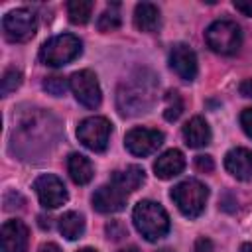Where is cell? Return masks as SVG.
Instances as JSON below:
<instances>
[{
	"mask_svg": "<svg viewBox=\"0 0 252 252\" xmlns=\"http://www.w3.org/2000/svg\"><path fill=\"white\" fill-rule=\"evenodd\" d=\"M156 77H144V71L124 81L116 94V104L120 114L124 116H136L140 112H148V108L154 104V93H156Z\"/></svg>",
	"mask_w": 252,
	"mask_h": 252,
	"instance_id": "cell-1",
	"label": "cell"
},
{
	"mask_svg": "<svg viewBox=\"0 0 252 252\" xmlns=\"http://www.w3.org/2000/svg\"><path fill=\"white\" fill-rule=\"evenodd\" d=\"M132 220L136 230L150 242H156L169 232V215L159 203L152 199H142L136 203Z\"/></svg>",
	"mask_w": 252,
	"mask_h": 252,
	"instance_id": "cell-2",
	"label": "cell"
},
{
	"mask_svg": "<svg viewBox=\"0 0 252 252\" xmlns=\"http://www.w3.org/2000/svg\"><path fill=\"white\" fill-rule=\"evenodd\" d=\"M81 39L73 33L53 35L39 47V61L47 67H63L81 55Z\"/></svg>",
	"mask_w": 252,
	"mask_h": 252,
	"instance_id": "cell-3",
	"label": "cell"
},
{
	"mask_svg": "<svg viewBox=\"0 0 252 252\" xmlns=\"http://www.w3.org/2000/svg\"><path fill=\"white\" fill-rule=\"evenodd\" d=\"M169 197L177 205L181 215H185L187 219H197L205 211L209 199V187L197 179H185L171 189Z\"/></svg>",
	"mask_w": 252,
	"mask_h": 252,
	"instance_id": "cell-4",
	"label": "cell"
},
{
	"mask_svg": "<svg viewBox=\"0 0 252 252\" xmlns=\"http://www.w3.org/2000/svg\"><path fill=\"white\" fill-rule=\"evenodd\" d=\"M205 41L219 55H234L242 45V32L232 20H217L207 28Z\"/></svg>",
	"mask_w": 252,
	"mask_h": 252,
	"instance_id": "cell-5",
	"label": "cell"
},
{
	"mask_svg": "<svg viewBox=\"0 0 252 252\" xmlns=\"http://www.w3.org/2000/svg\"><path fill=\"white\" fill-rule=\"evenodd\" d=\"M110 134H112V124L104 116H89V118L81 120L79 126H77L79 142L85 148H89L91 152H96V154L106 150Z\"/></svg>",
	"mask_w": 252,
	"mask_h": 252,
	"instance_id": "cell-6",
	"label": "cell"
},
{
	"mask_svg": "<svg viewBox=\"0 0 252 252\" xmlns=\"http://www.w3.org/2000/svg\"><path fill=\"white\" fill-rule=\"evenodd\" d=\"M2 30H4V35L6 39L10 41H16V43H22V41H28L35 35V30H37V18L32 10L28 8H16V10H10L4 18H2Z\"/></svg>",
	"mask_w": 252,
	"mask_h": 252,
	"instance_id": "cell-7",
	"label": "cell"
},
{
	"mask_svg": "<svg viewBox=\"0 0 252 252\" xmlns=\"http://www.w3.org/2000/svg\"><path fill=\"white\" fill-rule=\"evenodd\" d=\"M69 89L73 91L75 98L85 106V108H96L102 100V91L98 85V79L93 71L83 69L75 71L69 77Z\"/></svg>",
	"mask_w": 252,
	"mask_h": 252,
	"instance_id": "cell-8",
	"label": "cell"
},
{
	"mask_svg": "<svg viewBox=\"0 0 252 252\" xmlns=\"http://www.w3.org/2000/svg\"><path fill=\"white\" fill-rule=\"evenodd\" d=\"M161 144H163V134L159 130H154V128H142V126H138V128L128 130L126 136H124L126 150L132 156H138V158H144V156L154 154Z\"/></svg>",
	"mask_w": 252,
	"mask_h": 252,
	"instance_id": "cell-9",
	"label": "cell"
},
{
	"mask_svg": "<svg viewBox=\"0 0 252 252\" xmlns=\"http://www.w3.org/2000/svg\"><path fill=\"white\" fill-rule=\"evenodd\" d=\"M35 195L45 209H57L67 201V189L57 175L43 173L33 181Z\"/></svg>",
	"mask_w": 252,
	"mask_h": 252,
	"instance_id": "cell-10",
	"label": "cell"
},
{
	"mask_svg": "<svg viewBox=\"0 0 252 252\" xmlns=\"http://www.w3.org/2000/svg\"><path fill=\"white\" fill-rule=\"evenodd\" d=\"M169 67L175 71V75L183 81H195L197 77V55L187 43H177L171 47L169 53Z\"/></svg>",
	"mask_w": 252,
	"mask_h": 252,
	"instance_id": "cell-11",
	"label": "cell"
},
{
	"mask_svg": "<svg viewBox=\"0 0 252 252\" xmlns=\"http://www.w3.org/2000/svg\"><path fill=\"white\" fill-rule=\"evenodd\" d=\"M0 240H2V252H28L30 230L22 220L12 219L2 224Z\"/></svg>",
	"mask_w": 252,
	"mask_h": 252,
	"instance_id": "cell-12",
	"label": "cell"
},
{
	"mask_svg": "<svg viewBox=\"0 0 252 252\" xmlns=\"http://www.w3.org/2000/svg\"><path fill=\"white\" fill-rule=\"evenodd\" d=\"M126 197H128V193H124L122 189H118L112 183L100 185L93 195V207L102 215L120 213L126 207Z\"/></svg>",
	"mask_w": 252,
	"mask_h": 252,
	"instance_id": "cell-13",
	"label": "cell"
},
{
	"mask_svg": "<svg viewBox=\"0 0 252 252\" xmlns=\"http://www.w3.org/2000/svg\"><path fill=\"white\" fill-rule=\"evenodd\" d=\"M224 167L232 177L240 181H250L252 179V150L232 148L224 156Z\"/></svg>",
	"mask_w": 252,
	"mask_h": 252,
	"instance_id": "cell-14",
	"label": "cell"
},
{
	"mask_svg": "<svg viewBox=\"0 0 252 252\" xmlns=\"http://www.w3.org/2000/svg\"><path fill=\"white\" fill-rule=\"evenodd\" d=\"M183 169H185V156L175 148L163 152L154 161V173L159 179H171V177L179 175Z\"/></svg>",
	"mask_w": 252,
	"mask_h": 252,
	"instance_id": "cell-15",
	"label": "cell"
},
{
	"mask_svg": "<svg viewBox=\"0 0 252 252\" xmlns=\"http://www.w3.org/2000/svg\"><path fill=\"white\" fill-rule=\"evenodd\" d=\"M183 140L189 148H205L211 144V128L205 118L193 116L185 126H183Z\"/></svg>",
	"mask_w": 252,
	"mask_h": 252,
	"instance_id": "cell-16",
	"label": "cell"
},
{
	"mask_svg": "<svg viewBox=\"0 0 252 252\" xmlns=\"http://www.w3.org/2000/svg\"><path fill=\"white\" fill-rule=\"evenodd\" d=\"M161 24V16H159V8L152 2H140L134 8V26L140 32L152 33L159 28Z\"/></svg>",
	"mask_w": 252,
	"mask_h": 252,
	"instance_id": "cell-17",
	"label": "cell"
},
{
	"mask_svg": "<svg viewBox=\"0 0 252 252\" xmlns=\"http://www.w3.org/2000/svg\"><path fill=\"white\" fill-rule=\"evenodd\" d=\"M144 181H146V171L140 165H128L126 169L114 171L110 177V183L116 185L118 189H122L124 193H132V191L140 189Z\"/></svg>",
	"mask_w": 252,
	"mask_h": 252,
	"instance_id": "cell-18",
	"label": "cell"
},
{
	"mask_svg": "<svg viewBox=\"0 0 252 252\" xmlns=\"http://www.w3.org/2000/svg\"><path fill=\"white\" fill-rule=\"evenodd\" d=\"M67 171H69V177L73 179V183H77V185H87L94 175L91 159L85 158L83 154H71L67 158Z\"/></svg>",
	"mask_w": 252,
	"mask_h": 252,
	"instance_id": "cell-19",
	"label": "cell"
},
{
	"mask_svg": "<svg viewBox=\"0 0 252 252\" xmlns=\"http://www.w3.org/2000/svg\"><path fill=\"white\" fill-rule=\"evenodd\" d=\"M59 232L67 238V240H77L81 238V234L85 232V219L83 215L75 213V211H67L61 215L59 219Z\"/></svg>",
	"mask_w": 252,
	"mask_h": 252,
	"instance_id": "cell-20",
	"label": "cell"
},
{
	"mask_svg": "<svg viewBox=\"0 0 252 252\" xmlns=\"http://www.w3.org/2000/svg\"><path fill=\"white\" fill-rule=\"evenodd\" d=\"M91 14H93V2H89V0H71L67 4L69 22L75 26L87 24L91 20Z\"/></svg>",
	"mask_w": 252,
	"mask_h": 252,
	"instance_id": "cell-21",
	"label": "cell"
},
{
	"mask_svg": "<svg viewBox=\"0 0 252 252\" xmlns=\"http://www.w3.org/2000/svg\"><path fill=\"white\" fill-rule=\"evenodd\" d=\"M122 24V18H120V6L118 4H110L100 16H98V22H96V28L100 32H114L118 30Z\"/></svg>",
	"mask_w": 252,
	"mask_h": 252,
	"instance_id": "cell-22",
	"label": "cell"
},
{
	"mask_svg": "<svg viewBox=\"0 0 252 252\" xmlns=\"http://www.w3.org/2000/svg\"><path fill=\"white\" fill-rule=\"evenodd\" d=\"M181 112H183V98L179 96L177 91H169V93L165 94V110H163V118L169 120V122H173V120H177V118L181 116Z\"/></svg>",
	"mask_w": 252,
	"mask_h": 252,
	"instance_id": "cell-23",
	"label": "cell"
},
{
	"mask_svg": "<svg viewBox=\"0 0 252 252\" xmlns=\"http://www.w3.org/2000/svg\"><path fill=\"white\" fill-rule=\"evenodd\" d=\"M20 85H22V73L16 71V69H8V71L2 75V87H0L2 96H8L10 93H14Z\"/></svg>",
	"mask_w": 252,
	"mask_h": 252,
	"instance_id": "cell-24",
	"label": "cell"
},
{
	"mask_svg": "<svg viewBox=\"0 0 252 252\" xmlns=\"http://www.w3.org/2000/svg\"><path fill=\"white\" fill-rule=\"evenodd\" d=\"M67 87H69V83H67L63 77H59V75L45 77V81H43V89H45L49 94H53V96H61V94L67 91Z\"/></svg>",
	"mask_w": 252,
	"mask_h": 252,
	"instance_id": "cell-25",
	"label": "cell"
},
{
	"mask_svg": "<svg viewBox=\"0 0 252 252\" xmlns=\"http://www.w3.org/2000/svg\"><path fill=\"white\" fill-rule=\"evenodd\" d=\"M240 126L246 132V136L252 138V106L250 108H244L240 112Z\"/></svg>",
	"mask_w": 252,
	"mask_h": 252,
	"instance_id": "cell-26",
	"label": "cell"
},
{
	"mask_svg": "<svg viewBox=\"0 0 252 252\" xmlns=\"http://www.w3.org/2000/svg\"><path fill=\"white\" fill-rule=\"evenodd\" d=\"M195 167H197L199 171L209 173V171L215 169V161H213L211 156H197V158H195Z\"/></svg>",
	"mask_w": 252,
	"mask_h": 252,
	"instance_id": "cell-27",
	"label": "cell"
},
{
	"mask_svg": "<svg viewBox=\"0 0 252 252\" xmlns=\"http://www.w3.org/2000/svg\"><path fill=\"white\" fill-rule=\"evenodd\" d=\"M106 232H108V238H112V240H120L122 236H126V228L118 222H110L106 226Z\"/></svg>",
	"mask_w": 252,
	"mask_h": 252,
	"instance_id": "cell-28",
	"label": "cell"
},
{
	"mask_svg": "<svg viewBox=\"0 0 252 252\" xmlns=\"http://www.w3.org/2000/svg\"><path fill=\"white\" fill-rule=\"evenodd\" d=\"M193 252H217V248L209 238H197V242L193 246Z\"/></svg>",
	"mask_w": 252,
	"mask_h": 252,
	"instance_id": "cell-29",
	"label": "cell"
},
{
	"mask_svg": "<svg viewBox=\"0 0 252 252\" xmlns=\"http://www.w3.org/2000/svg\"><path fill=\"white\" fill-rule=\"evenodd\" d=\"M232 4H234V8H236L238 12H242L244 16H252V0H234Z\"/></svg>",
	"mask_w": 252,
	"mask_h": 252,
	"instance_id": "cell-30",
	"label": "cell"
},
{
	"mask_svg": "<svg viewBox=\"0 0 252 252\" xmlns=\"http://www.w3.org/2000/svg\"><path fill=\"white\" fill-rule=\"evenodd\" d=\"M238 91H240V94H242V96L252 98V77H250V79H244V81L240 83Z\"/></svg>",
	"mask_w": 252,
	"mask_h": 252,
	"instance_id": "cell-31",
	"label": "cell"
},
{
	"mask_svg": "<svg viewBox=\"0 0 252 252\" xmlns=\"http://www.w3.org/2000/svg\"><path fill=\"white\" fill-rule=\"evenodd\" d=\"M37 252H61V248L55 242H47V244H41Z\"/></svg>",
	"mask_w": 252,
	"mask_h": 252,
	"instance_id": "cell-32",
	"label": "cell"
},
{
	"mask_svg": "<svg viewBox=\"0 0 252 252\" xmlns=\"http://www.w3.org/2000/svg\"><path fill=\"white\" fill-rule=\"evenodd\" d=\"M116 252H140L136 246H126V248H120V250H116Z\"/></svg>",
	"mask_w": 252,
	"mask_h": 252,
	"instance_id": "cell-33",
	"label": "cell"
},
{
	"mask_svg": "<svg viewBox=\"0 0 252 252\" xmlns=\"http://www.w3.org/2000/svg\"><path fill=\"white\" fill-rule=\"evenodd\" d=\"M240 252H252V244H248V242H244V244L240 246Z\"/></svg>",
	"mask_w": 252,
	"mask_h": 252,
	"instance_id": "cell-34",
	"label": "cell"
},
{
	"mask_svg": "<svg viewBox=\"0 0 252 252\" xmlns=\"http://www.w3.org/2000/svg\"><path fill=\"white\" fill-rule=\"evenodd\" d=\"M79 252H96V250H94V248H81Z\"/></svg>",
	"mask_w": 252,
	"mask_h": 252,
	"instance_id": "cell-35",
	"label": "cell"
},
{
	"mask_svg": "<svg viewBox=\"0 0 252 252\" xmlns=\"http://www.w3.org/2000/svg\"><path fill=\"white\" fill-rule=\"evenodd\" d=\"M159 252H173L171 248H163V250H159Z\"/></svg>",
	"mask_w": 252,
	"mask_h": 252,
	"instance_id": "cell-36",
	"label": "cell"
}]
</instances>
